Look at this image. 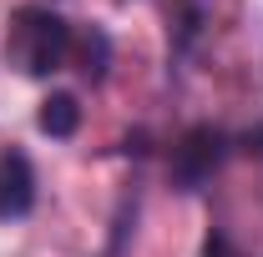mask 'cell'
Listing matches in <instances>:
<instances>
[{
	"instance_id": "5b68a950",
	"label": "cell",
	"mask_w": 263,
	"mask_h": 257,
	"mask_svg": "<svg viewBox=\"0 0 263 257\" xmlns=\"http://www.w3.org/2000/svg\"><path fill=\"white\" fill-rule=\"evenodd\" d=\"M71 56H81V76L86 81H101L106 76V66H111V40L101 26H86V31H76V51Z\"/></svg>"
},
{
	"instance_id": "52a82bcc",
	"label": "cell",
	"mask_w": 263,
	"mask_h": 257,
	"mask_svg": "<svg viewBox=\"0 0 263 257\" xmlns=\"http://www.w3.org/2000/svg\"><path fill=\"white\" fill-rule=\"evenodd\" d=\"M243 141H248V152H258V157H263V121H258V126H253V131H248Z\"/></svg>"
},
{
	"instance_id": "7a4b0ae2",
	"label": "cell",
	"mask_w": 263,
	"mask_h": 257,
	"mask_svg": "<svg viewBox=\"0 0 263 257\" xmlns=\"http://www.w3.org/2000/svg\"><path fill=\"white\" fill-rule=\"evenodd\" d=\"M223 157H228V136L218 126H193V131H182V141L172 146L167 177H172L177 192H197L202 182H213V172L223 166Z\"/></svg>"
},
{
	"instance_id": "8992f818",
	"label": "cell",
	"mask_w": 263,
	"mask_h": 257,
	"mask_svg": "<svg viewBox=\"0 0 263 257\" xmlns=\"http://www.w3.org/2000/svg\"><path fill=\"white\" fill-rule=\"evenodd\" d=\"M202 257H243V252L233 247L228 232H208V242H202Z\"/></svg>"
},
{
	"instance_id": "3957f363",
	"label": "cell",
	"mask_w": 263,
	"mask_h": 257,
	"mask_svg": "<svg viewBox=\"0 0 263 257\" xmlns=\"http://www.w3.org/2000/svg\"><path fill=\"white\" fill-rule=\"evenodd\" d=\"M35 207V166L26 152H0V222H15Z\"/></svg>"
},
{
	"instance_id": "277c9868",
	"label": "cell",
	"mask_w": 263,
	"mask_h": 257,
	"mask_svg": "<svg viewBox=\"0 0 263 257\" xmlns=\"http://www.w3.org/2000/svg\"><path fill=\"white\" fill-rule=\"evenodd\" d=\"M35 126L46 131V136H56V141L76 136V126H81V101L71 96V91H51V96L41 101V116H35Z\"/></svg>"
},
{
	"instance_id": "6da1fadb",
	"label": "cell",
	"mask_w": 263,
	"mask_h": 257,
	"mask_svg": "<svg viewBox=\"0 0 263 257\" xmlns=\"http://www.w3.org/2000/svg\"><path fill=\"white\" fill-rule=\"evenodd\" d=\"M71 51H76V31H71V20H61L51 5H21L10 15L5 56H10V66L21 76L46 81V76H56L71 61Z\"/></svg>"
}]
</instances>
